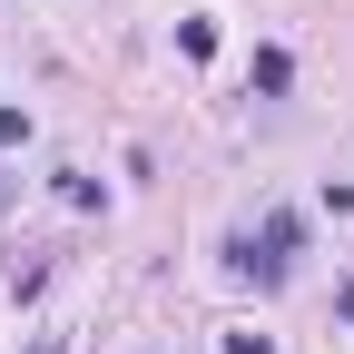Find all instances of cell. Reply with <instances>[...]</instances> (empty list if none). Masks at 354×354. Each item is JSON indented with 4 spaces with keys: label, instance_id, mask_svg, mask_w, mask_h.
Segmentation results:
<instances>
[{
    "label": "cell",
    "instance_id": "3957f363",
    "mask_svg": "<svg viewBox=\"0 0 354 354\" xmlns=\"http://www.w3.org/2000/svg\"><path fill=\"white\" fill-rule=\"evenodd\" d=\"M10 197H20V177H10V167H0V207H10Z\"/></svg>",
    "mask_w": 354,
    "mask_h": 354
},
{
    "label": "cell",
    "instance_id": "6da1fadb",
    "mask_svg": "<svg viewBox=\"0 0 354 354\" xmlns=\"http://www.w3.org/2000/svg\"><path fill=\"white\" fill-rule=\"evenodd\" d=\"M286 79H295L286 50H256V59H246V88H256V99H286Z\"/></svg>",
    "mask_w": 354,
    "mask_h": 354
},
{
    "label": "cell",
    "instance_id": "7a4b0ae2",
    "mask_svg": "<svg viewBox=\"0 0 354 354\" xmlns=\"http://www.w3.org/2000/svg\"><path fill=\"white\" fill-rule=\"evenodd\" d=\"M30 138V109H0V148H20Z\"/></svg>",
    "mask_w": 354,
    "mask_h": 354
}]
</instances>
